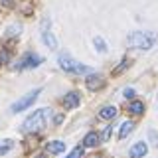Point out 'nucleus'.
<instances>
[{"instance_id": "f257e3e1", "label": "nucleus", "mask_w": 158, "mask_h": 158, "mask_svg": "<svg viewBox=\"0 0 158 158\" xmlns=\"http://www.w3.org/2000/svg\"><path fill=\"white\" fill-rule=\"evenodd\" d=\"M48 117H49V109H38L24 121V131L26 132H38L48 125Z\"/></svg>"}, {"instance_id": "f03ea898", "label": "nucleus", "mask_w": 158, "mask_h": 158, "mask_svg": "<svg viewBox=\"0 0 158 158\" xmlns=\"http://www.w3.org/2000/svg\"><path fill=\"white\" fill-rule=\"evenodd\" d=\"M156 42L154 32H132L128 36V46L136 49H150Z\"/></svg>"}, {"instance_id": "7ed1b4c3", "label": "nucleus", "mask_w": 158, "mask_h": 158, "mask_svg": "<svg viewBox=\"0 0 158 158\" xmlns=\"http://www.w3.org/2000/svg\"><path fill=\"white\" fill-rule=\"evenodd\" d=\"M59 65H61V69H65V71H69V73H89L87 65L77 63L75 59H71L67 53H61V56H59Z\"/></svg>"}, {"instance_id": "20e7f679", "label": "nucleus", "mask_w": 158, "mask_h": 158, "mask_svg": "<svg viewBox=\"0 0 158 158\" xmlns=\"http://www.w3.org/2000/svg\"><path fill=\"white\" fill-rule=\"evenodd\" d=\"M40 91H42V89H34V91H30L26 97H22L20 101L14 103V105L10 107V111H12V113H20V111H24V109H28V107H30V105H32V103L38 99Z\"/></svg>"}, {"instance_id": "39448f33", "label": "nucleus", "mask_w": 158, "mask_h": 158, "mask_svg": "<svg viewBox=\"0 0 158 158\" xmlns=\"http://www.w3.org/2000/svg\"><path fill=\"white\" fill-rule=\"evenodd\" d=\"M40 63H42V57L36 56V53H28V56L22 57V61H20V67L26 69V67H38Z\"/></svg>"}, {"instance_id": "423d86ee", "label": "nucleus", "mask_w": 158, "mask_h": 158, "mask_svg": "<svg viewBox=\"0 0 158 158\" xmlns=\"http://www.w3.org/2000/svg\"><path fill=\"white\" fill-rule=\"evenodd\" d=\"M146 152H148V146L144 144V142H136V144L128 150V156L131 158H144Z\"/></svg>"}, {"instance_id": "0eeeda50", "label": "nucleus", "mask_w": 158, "mask_h": 158, "mask_svg": "<svg viewBox=\"0 0 158 158\" xmlns=\"http://www.w3.org/2000/svg\"><path fill=\"white\" fill-rule=\"evenodd\" d=\"M79 93L77 91H71V93H67L65 97H63V107L65 109H75L77 105H79Z\"/></svg>"}, {"instance_id": "6e6552de", "label": "nucleus", "mask_w": 158, "mask_h": 158, "mask_svg": "<svg viewBox=\"0 0 158 158\" xmlns=\"http://www.w3.org/2000/svg\"><path fill=\"white\" fill-rule=\"evenodd\" d=\"M46 26H48V20H46ZM46 26L42 28V38H44V44H46L48 48L56 49V48H57V42H56V38H53V34L49 32V30H48Z\"/></svg>"}, {"instance_id": "1a4fd4ad", "label": "nucleus", "mask_w": 158, "mask_h": 158, "mask_svg": "<svg viewBox=\"0 0 158 158\" xmlns=\"http://www.w3.org/2000/svg\"><path fill=\"white\" fill-rule=\"evenodd\" d=\"M103 85H105V79L101 75H89L87 77V87L91 89V91H97V89H101Z\"/></svg>"}, {"instance_id": "9d476101", "label": "nucleus", "mask_w": 158, "mask_h": 158, "mask_svg": "<svg viewBox=\"0 0 158 158\" xmlns=\"http://www.w3.org/2000/svg\"><path fill=\"white\" fill-rule=\"evenodd\" d=\"M132 128H135V123H132V121H125L121 125V128H118V138H127L132 132Z\"/></svg>"}, {"instance_id": "9b49d317", "label": "nucleus", "mask_w": 158, "mask_h": 158, "mask_svg": "<svg viewBox=\"0 0 158 158\" xmlns=\"http://www.w3.org/2000/svg\"><path fill=\"white\" fill-rule=\"evenodd\" d=\"M63 150H65V142H59V140L48 142V152H52V154H59Z\"/></svg>"}, {"instance_id": "f8f14e48", "label": "nucleus", "mask_w": 158, "mask_h": 158, "mask_svg": "<svg viewBox=\"0 0 158 158\" xmlns=\"http://www.w3.org/2000/svg\"><path fill=\"white\" fill-rule=\"evenodd\" d=\"M99 140H101V136H99L97 132H89V135L83 138V144H85L87 148H93V146L99 144Z\"/></svg>"}, {"instance_id": "ddd939ff", "label": "nucleus", "mask_w": 158, "mask_h": 158, "mask_svg": "<svg viewBox=\"0 0 158 158\" xmlns=\"http://www.w3.org/2000/svg\"><path fill=\"white\" fill-rule=\"evenodd\" d=\"M128 113H132V115H142V113H144V103L132 101L131 105H128Z\"/></svg>"}, {"instance_id": "4468645a", "label": "nucleus", "mask_w": 158, "mask_h": 158, "mask_svg": "<svg viewBox=\"0 0 158 158\" xmlns=\"http://www.w3.org/2000/svg\"><path fill=\"white\" fill-rule=\"evenodd\" d=\"M99 117L101 118H115L117 117V109L115 107H103L101 113H99Z\"/></svg>"}, {"instance_id": "2eb2a0df", "label": "nucleus", "mask_w": 158, "mask_h": 158, "mask_svg": "<svg viewBox=\"0 0 158 158\" xmlns=\"http://www.w3.org/2000/svg\"><path fill=\"white\" fill-rule=\"evenodd\" d=\"M12 146H14V142H12V140H2V142H0V156L6 154L8 150H12Z\"/></svg>"}, {"instance_id": "dca6fc26", "label": "nucleus", "mask_w": 158, "mask_h": 158, "mask_svg": "<svg viewBox=\"0 0 158 158\" xmlns=\"http://www.w3.org/2000/svg\"><path fill=\"white\" fill-rule=\"evenodd\" d=\"M93 42H95V46H97V49H99L101 53H103V52H107V44L103 42V38H99V36H97L95 40H93Z\"/></svg>"}, {"instance_id": "f3484780", "label": "nucleus", "mask_w": 158, "mask_h": 158, "mask_svg": "<svg viewBox=\"0 0 158 158\" xmlns=\"http://www.w3.org/2000/svg\"><path fill=\"white\" fill-rule=\"evenodd\" d=\"M81 156H83V148H75V150H73L67 158H81Z\"/></svg>"}, {"instance_id": "a211bd4d", "label": "nucleus", "mask_w": 158, "mask_h": 158, "mask_svg": "<svg viewBox=\"0 0 158 158\" xmlns=\"http://www.w3.org/2000/svg\"><path fill=\"white\" fill-rule=\"evenodd\" d=\"M111 131H113V127H107V128H105V132H103V140H109V136H111Z\"/></svg>"}, {"instance_id": "6ab92c4d", "label": "nucleus", "mask_w": 158, "mask_h": 158, "mask_svg": "<svg viewBox=\"0 0 158 158\" xmlns=\"http://www.w3.org/2000/svg\"><path fill=\"white\" fill-rule=\"evenodd\" d=\"M125 97L127 99H132V97H135V91H132V89H125Z\"/></svg>"}, {"instance_id": "aec40b11", "label": "nucleus", "mask_w": 158, "mask_h": 158, "mask_svg": "<svg viewBox=\"0 0 158 158\" xmlns=\"http://www.w3.org/2000/svg\"><path fill=\"white\" fill-rule=\"evenodd\" d=\"M127 65H128V61H127V59H125V61H123V65H118V67L115 69V73H121V71H123V69H125Z\"/></svg>"}, {"instance_id": "412c9836", "label": "nucleus", "mask_w": 158, "mask_h": 158, "mask_svg": "<svg viewBox=\"0 0 158 158\" xmlns=\"http://www.w3.org/2000/svg\"><path fill=\"white\" fill-rule=\"evenodd\" d=\"M38 158H46V156H44V154H40V156H38Z\"/></svg>"}]
</instances>
